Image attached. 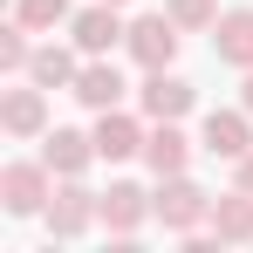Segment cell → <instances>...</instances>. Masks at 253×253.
<instances>
[{"instance_id":"16","label":"cell","mask_w":253,"mask_h":253,"mask_svg":"<svg viewBox=\"0 0 253 253\" xmlns=\"http://www.w3.org/2000/svg\"><path fill=\"white\" fill-rule=\"evenodd\" d=\"M28 83H42V89H69L76 83V55L69 48H35V62H28Z\"/></svg>"},{"instance_id":"3","label":"cell","mask_w":253,"mask_h":253,"mask_svg":"<svg viewBox=\"0 0 253 253\" xmlns=\"http://www.w3.org/2000/svg\"><path fill=\"white\" fill-rule=\"evenodd\" d=\"M89 219H103L96 192H83L76 178H62V192L48 199V233H55V240H76V233H89Z\"/></svg>"},{"instance_id":"12","label":"cell","mask_w":253,"mask_h":253,"mask_svg":"<svg viewBox=\"0 0 253 253\" xmlns=\"http://www.w3.org/2000/svg\"><path fill=\"white\" fill-rule=\"evenodd\" d=\"M42 158H48V171H55V178H83L89 158H96V137H83V130H48Z\"/></svg>"},{"instance_id":"13","label":"cell","mask_w":253,"mask_h":253,"mask_svg":"<svg viewBox=\"0 0 253 253\" xmlns=\"http://www.w3.org/2000/svg\"><path fill=\"white\" fill-rule=\"evenodd\" d=\"M96 206H103V226H110L117 240H130V233H137V226L151 219V199H144L137 185H110V192H103Z\"/></svg>"},{"instance_id":"4","label":"cell","mask_w":253,"mask_h":253,"mask_svg":"<svg viewBox=\"0 0 253 253\" xmlns=\"http://www.w3.org/2000/svg\"><path fill=\"white\" fill-rule=\"evenodd\" d=\"M178 35H185V28H178L171 14H144V21L130 28V55H137L144 69H171V62H178Z\"/></svg>"},{"instance_id":"6","label":"cell","mask_w":253,"mask_h":253,"mask_svg":"<svg viewBox=\"0 0 253 253\" xmlns=\"http://www.w3.org/2000/svg\"><path fill=\"white\" fill-rule=\"evenodd\" d=\"M69 96H76L83 110H96V117H103V110H117V103H124V76H117L103 55H89V69H76Z\"/></svg>"},{"instance_id":"22","label":"cell","mask_w":253,"mask_h":253,"mask_svg":"<svg viewBox=\"0 0 253 253\" xmlns=\"http://www.w3.org/2000/svg\"><path fill=\"white\" fill-rule=\"evenodd\" d=\"M110 7H130V0H110Z\"/></svg>"},{"instance_id":"19","label":"cell","mask_w":253,"mask_h":253,"mask_svg":"<svg viewBox=\"0 0 253 253\" xmlns=\"http://www.w3.org/2000/svg\"><path fill=\"white\" fill-rule=\"evenodd\" d=\"M165 14L178 21V28H212V21H219V7H212V0H171Z\"/></svg>"},{"instance_id":"2","label":"cell","mask_w":253,"mask_h":253,"mask_svg":"<svg viewBox=\"0 0 253 253\" xmlns=\"http://www.w3.org/2000/svg\"><path fill=\"white\" fill-rule=\"evenodd\" d=\"M48 199H55V185H48V158H42V165H7V171H0V206L14 212V219L48 212Z\"/></svg>"},{"instance_id":"8","label":"cell","mask_w":253,"mask_h":253,"mask_svg":"<svg viewBox=\"0 0 253 253\" xmlns=\"http://www.w3.org/2000/svg\"><path fill=\"white\" fill-rule=\"evenodd\" d=\"M144 137L151 130L124 117V110H103V124H96V158H110V165H124V158H144Z\"/></svg>"},{"instance_id":"9","label":"cell","mask_w":253,"mask_h":253,"mask_svg":"<svg viewBox=\"0 0 253 253\" xmlns=\"http://www.w3.org/2000/svg\"><path fill=\"white\" fill-rule=\"evenodd\" d=\"M212 55L233 69H253V7H233L212 21Z\"/></svg>"},{"instance_id":"17","label":"cell","mask_w":253,"mask_h":253,"mask_svg":"<svg viewBox=\"0 0 253 253\" xmlns=\"http://www.w3.org/2000/svg\"><path fill=\"white\" fill-rule=\"evenodd\" d=\"M14 21H21V28H35V35H48V28L76 21V14H69V0H14Z\"/></svg>"},{"instance_id":"18","label":"cell","mask_w":253,"mask_h":253,"mask_svg":"<svg viewBox=\"0 0 253 253\" xmlns=\"http://www.w3.org/2000/svg\"><path fill=\"white\" fill-rule=\"evenodd\" d=\"M28 35H35V28H21V21H14V28H0V69H28V62H35Z\"/></svg>"},{"instance_id":"1","label":"cell","mask_w":253,"mask_h":253,"mask_svg":"<svg viewBox=\"0 0 253 253\" xmlns=\"http://www.w3.org/2000/svg\"><path fill=\"white\" fill-rule=\"evenodd\" d=\"M151 212L165 219V233H199V226L212 219V199L192 185V178H185V171H178V178H165V185H158Z\"/></svg>"},{"instance_id":"7","label":"cell","mask_w":253,"mask_h":253,"mask_svg":"<svg viewBox=\"0 0 253 253\" xmlns=\"http://www.w3.org/2000/svg\"><path fill=\"white\" fill-rule=\"evenodd\" d=\"M69 28H76V48H83V55H110L117 42H130V28L117 21V7H110V0H96V7H83V14H76Z\"/></svg>"},{"instance_id":"14","label":"cell","mask_w":253,"mask_h":253,"mask_svg":"<svg viewBox=\"0 0 253 253\" xmlns=\"http://www.w3.org/2000/svg\"><path fill=\"white\" fill-rule=\"evenodd\" d=\"M144 165L158 171V178H178V171L192 165V137H185L178 124H158L151 137H144Z\"/></svg>"},{"instance_id":"15","label":"cell","mask_w":253,"mask_h":253,"mask_svg":"<svg viewBox=\"0 0 253 253\" xmlns=\"http://www.w3.org/2000/svg\"><path fill=\"white\" fill-rule=\"evenodd\" d=\"M212 240H226V247H247L253 240V192L212 199Z\"/></svg>"},{"instance_id":"21","label":"cell","mask_w":253,"mask_h":253,"mask_svg":"<svg viewBox=\"0 0 253 253\" xmlns=\"http://www.w3.org/2000/svg\"><path fill=\"white\" fill-rule=\"evenodd\" d=\"M240 110L253 117V69H247V83H240Z\"/></svg>"},{"instance_id":"20","label":"cell","mask_w":253,"mask_h":253,"mask_svg":"<svg viewBox=\"0 0 253 253\" xmlns=\"http://www.w3.org/2000/svg\"><path fill=\"white\" fill-rule=\"evenodd\" d=\"M233 171H240V192H253V151H247V158H240Z\"/></svg>"},{"instance_id":"11","label":"cell","mask_w":253,"mask_h":253,"mask_svg":"<svg viewBox=\"0 0 253 253\" xmlns=\"http://www.w3.org/2000/svg\"><path fill=\"white\" fill-rule=\"evenodd\" d=\"M206 151H212V158H226V165H240V158L253 151L247 110H212V117H206Z\"/></svg>"},{"instance_id":"5","label":"cell","mask_w":253,"mask_h":253,"mask_svg":"<svg viewBox=\"0 0 253 253\" xmlns=\"http://www.w3.org/2000/svg\"><path fill=\"white\" fill-rule=\"evenodd\" d=\"M192 96H199V89L185 83V76L151 69V76H144V117H151V124H178V117L192 110Z\"/></svg>"},{"instance_id":"10","label":"cell","mask_w":253,"mask_h":253,"mask_svg":"<svg viewBox=\"0 0 253 253\" xmlns=\"http://www.w3.org/2000/svg\"><path fill=\"white\" fill-rule=\"evenodd\" d=\"M42 124H48V96H42V83L7 89V96H0V130H7V137H35Z\"/></svg>"}]
</instances>
